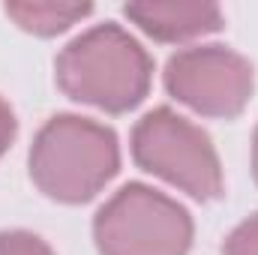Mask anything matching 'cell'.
I'll return each instance as SVG.
<instances>
[{
  "label": "cell",
  "instance_id": "9c48e42d",
  "mask_svg": "<svg viewBox=\"0 0 258 255\" xmlns=\"http://www.w3.org/2000/svg\"><path fill=\"white\" fill-rule=\"evenodd\" d=\"M222 255H258V213L246 216L222 243Z\"/></svg>",
  "mask_w": 258,
  "mask_h": 255
},
{
  "label": "cell",
  "instance_id": "5b68a950",
  "mask_svg": "<svg viewBox=\"0 0 258 255\" xmlns=\"http://www.w3.org/2000/svg\"><path fill=\"white\" fill-rule=\"evenodd\" d=\"M162 81L168 96L195 114L231 120L255 90V66L228 45H189L168 57Z\"/></svg>",
  "mask_w": 258,
  "mask_h": 255
},
{
  "label": "cell",
  "instance_id": "7a4b0ae2",
  "mask_svg": "<svg viewBox=\"0 0 258 255\" xmlns=\"http://www.w3.org/2000/svg\"><path fill=\"white\" fill-rule=\"evenodd\" d=\"M27 171L36 189L60 204H84L120 171L117 132L81 114H54L33 135Z\"/></svg>",
  "mask_w": 258,
  "mask_h": 255
},
{
  "label": "cell",
  "instance_id": "ba28073f",
  "mask_svg": "<svg viewBox=\"0 0 258 255\" xmlns=\"http://www.w3.org/2000/svg\"><path fill=\"white\" fill-rule=\"evenodd\" d=\"M0 255H54V249L33 231L9 228L0 231Z\"/></svg>",
  "mask_w": 258,
  "mask_h": 255
},
{
  "label": "cell",
  "instance_id": "8992f818",
  "mask_svg": "<svg viewBox=\"0 0 258 255\" xmlns=\"http://www.w3.org/2000/svg\"><path fill=\"white\" fill-rule=\"evenodd\" d=\"M123 15L156 42H189V39L222 30L225 24L222 9L216 3H186V0L126 3Z\"/></svg>",
  "mask_w": 258,
  "mask_h": 255
},
{
  "label": "cell",
  "instance_id": "3957f363",
  "mask_svg": "<svg viewBox=\"0 0 258 255\" xmlns=\"http://www.w3.org/2000/svg\"><path fill=\"white\" fill-rule=\"evenodd\" d=\"M129 150L141 171L162 177L195 201H213L225 189L213 138L168 105L147 111L132 126Z\"/></svg>",
  "mask_w": 258,
  "mask_h": 255
},
{
  "label": "cell",
  "instance_id": "6da1fadb",
  "mask_svg": "<svg viewBox=\"0 0 258 255\" xmlns=\"http://www.w3.org/2000/svg\"><path fill=\"white\" fill-rule=\"evenodd\" d=\"M54 81L69 99L108 114H126L144 102L153 81L147 48L117 21L93 24L54 57Z\"/></svg>",
  "mask_w": 258,
  "mask_h": 255
},
{
  "label": "cell",
  "instance_id": "30bf717a",
  "mask_svg": "<svg viewBox=\"0 0 258 255\" xmlns=\"http://www.w3.org/2000/svg\"><path fill=\"white\" fill-rule=\"evenodd\" d=\"M15 135H18V120H15V111H12V105L0 96V156L12 147Z\"/></svg>",
  "mask_w": 258,
  "mask_h": 255
},
{
  "label": "cell",
  "instance_id": "8fae6325",
  "mask_svg": "<svg viewBox=\"0 0 258 255\" xmlns=\"http://www.w3.org/2000/svg\"><path fill=\"white\" fill-rule=\"evenodd\" d=\"M252 177H255V183H258V126L252 132Z\"/></svg>",
  "mask_w": 258,
  "mask_h": 255
},
{
  "label": "cell",
  "instance_id": "277c9868",
  "mask_svg": "<svg viewBox=\"0 0 258 255\" xmlns=\"http://www.w3.org/2000/svg\"><path fill=\"white\" fill-rule=\"evenodd\" d=\"M192 234L189 210L141 180L120 186L93 216L99 255H189Z\"/></svg>",
  "mask_w": 258,
  "mask_h": 255
},
{
  "label": "cell",
  "instance_id": "52a82bcc",
  "mask_svg": "<svg viewBox=\"0 0 258 255\" xmlns=\"http://www.w3.org/2000/svg\"><path fill=\"white\" fill-rule=\"evenodd\" d=\"M3 12L27 33L36 36H57L87 18L93 12L90 3H57V0H27V3H6Z\"/></svg>",
  "mask_w": 258,
  "mask_h": 255
}]
</instances>
